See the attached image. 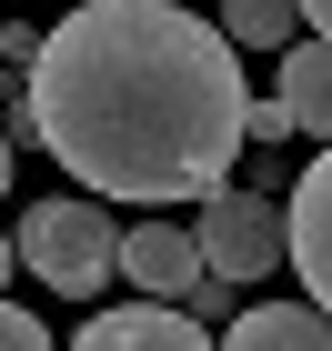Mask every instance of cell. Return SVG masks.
<instances>
[{"instance_id": "2e32d148", "label": "cell", "mask_w": 332, "mask_h": 351, "mask_svg": "<svg viewBox=\"0 0 332 351\" xmlns=\"http://www.w3.org/2000/svg\"><path fill=\"white\" fill-rule=\"evenodd\" d=\"M0 90H10V60H0Z\"/></svg>"}, {"instance_id": "5bb4252c", "label": "cell", "mask_w": 332, "mask_h": 351, "mask_svg": "<svg viewBox=\"0 0 332 351\" xmlns=\"http://www.w3.org/2000/svg\"><path fill=\"white\" fill-rule=\"evenodd\" d=\"M302 21H312V30H332V0H302Z\"/></svg>"}, {"instance_id": "277c9868", "label": "cell", "mask_w": 332, "mask_h": 351, "mask_svg": "<svg viewBox=\"0 0 332 351\" xmlns=\"http://www.w3.org/2000/svg\"><path fill=\"white\" fill-rule=\"evenodd\" d=\"M71 351H221V341L201 331L192 301H121V311L81 322V341H71Z\"/></svg>"}, {"instance_id": "5b68a950", "label": "cell", "mask_w": 332, "mask_h": 351, "mask_svg": "<svg viewBox=\"0 0 332 351\" xmlns=\"http://www.w3.org/2000/svg\"><path fill=\"white\" fill-rule=\"evenodd\" d=\"M201 231H181V221H141V231H121V281H141L151 301H192L201 281Z\"/></svg>"}, {"instance_id": "8fae6325", "label": "cell", "mask_w": 332, "mask_h": 351, "mask_svg": "<svg viewBox=\"0 0 332 351\" xmlns=\"http://www.w3.org/2000/svg\"><path fill=\"white\" fill-rule=\"evenodd\" d=\"M0 351H51V331H41V322H30V311H21V301H0Z\"/></svg>"}, {"instance_id": "4fadbf2b", "label": "cell", "mask_w": 332, "mask_h": 351, "mask_svg": "<svg viewBox=\"0 0 332 351\" xmlns=\"http://www.w3.org/2000/svg\"><path fill=\"white\" fill-rule=\"evenodd\" d=\"M10 271H21V231H0V291H10Z\"/></svg>"}, {"instance_id": "7a4b0ae2", "label": "cell", "mask_w": 332, "mask_h": 351, "mask_svg": "<svg viewBox=\"0 0 332 351\" xmlns=\"http://www.w3.org/2000/svg\"><path fill=\"white\" fill-rule=\"evenodd\" d=\"M21 261H30V281H51L60 301H91L111 271H121V231H111L101 191L30 201V211H21Z\"/></svg>"}, {"instance_id": "30bf717a", "label": "cell", "mask_w": 332, "mask_h": 351, "mask_svg": "<svg viewBox=\"0 0 332 351\" xmlns=\"http://www.w3.org/2000/svg\"><path fill=\"white\" fill-rule=\"evenodd\" d=\"M252 141H262V151H282V141L302 131V121H292V101H252V121H242Z\"/></svg>"}, {"instance_id": "6da1fadb", "label": "cell", "mask_w": 332, "mask_h": 351, "mask_svg": "<svg viewBox=\"0 0 332 351\" xmlns=\"http://www.w3.org/2000/svg\"><path fill=\"white\" fill-rule=\"evenodd\" d=\"M41 151L101 201H212L242 161V40L181 0H81L30 60Z\"/></svg>"}, {"instance_id": "ba28073f", "label": "cell", "mask_w": 332, "mask_h": 351, "mask_svg": "<svg viewBox=\"0 0 332 351\" xmlns=\"http://www.w3.org/2000/svg\"><path fill=\"white\" fill-rule=\"evenodd\" d=\"M282 101H292V121L312 141H332V30H312V40L282 51Z\"/></svg>"}, {"instance_id": "9a60e30c", "label": "cell", "mask_w": 332, "mask_h": 351, "mask_svg": "<svg viewBox=\"0 0 332 351\" xmlns=\"http://www.w3.org/2000/svg\"><path fill=\"white\" fill-rule=\"evenodd\" d=\"M0 191H10V131H0Z\"/></svg>"}, {"instance_id": "3957f363", "label": "cell", "mask_w": 332, "mask_h": 351, "mask_svg": "<svg viewBox=\"0 0 332 351\" xmlns=\"http://www.w3.org/2000/svg\"><path fill=\"white\" fill-rule=\"evenodd\" d=\"M192 231H201V261H212L221 281H262L272 261H292V211H272L262 191H232V181L201 201Z\"/></svg>"}, {"instance_id": "9c48e42d", "label": "cell", "mask_w": 332, "mask_h": 351, "mask_svg": "<svg viewBox=\"0 0 332 351\" xmlns=\"http://www.w3.org/2000/svg\"><path fill=\"white\" fill-rule=\"evenodd\" d=\"M221 30L242 51H292L302 40V0H221Z\"/></svg>"}, {"instance_id": "52a82bcc", "label": "cell", "mask_w": 332, "mask_h": 351, "mask_svg": "<svg viewBox=\"0 0 332 351\" xmlns=\"http://www.w3.org/2000/svg\"><path fill=\"white\" fill-rule=\"evenodd\" d=\"M221 351H332V311L322 301H262L221 331Z\"/></svg>"}, {"instance_id": "8992f818", "label": "cell", "mask_w": 332, "mask_h": 351, "mask_svg": "<svg viewBox=\"0 0 332 351\" xmlns=\"http://www.w3.org/2000/svg\"><path fill=\"white\" fill-rule=\"evenodd\" d=\"M292 271H302V291L332 311V141H322V161L292 181Z\"/></svg>"}, {"instance_id": "7c38bea8", "label": "cell", "mask_w": 332, "mask_h": 351, "mask_svg": "<svg viewBox=\"0 0 332 351\" xmlns=\"http://www.w3.org/2000/svg\"><path fill=\"white\" fill-rule=\"evenodd\" d=\"M232 291H242V281H221V271H201V281H192V311H201V322H221V311H232Z\"/></svg>"}]
</instances>
